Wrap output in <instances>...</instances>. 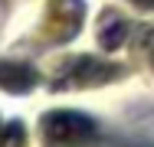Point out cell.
I'll list each match as a JSON object with an SVG mask.
<instances>
[{
  "mask_svg": "<svg viewBox=\"0 0 154 147\" xmlns=\"http://www.w3.org/2000/svg\"><path fill=\"white\" fill-rule=\"evenodd\" d=\"M43 131L53 144H75V141L92 134V121L75 115V111H53L43 121Z\"/></svg>",
  "mask_w": 154,
  "mask_h": 147,
  "instance_id": "6da1fadb",
  "label": "cell"
},
{
  "mask_svg": "<svg viewBox=\"0 0 154 147\" xmlns=\"http://www.w3.org/2000/svg\"><path fill=\"white\" fill-rule=\"evenodd\" d=\"M36 82V72H33L30 65H23V62H3L0 65V85L3 88H20V92H26V88Z\"/></svg>",
  "mask_w": 154,
  "mask_h": 147,
  "instance_id": "7a4b0ae2",
  "label": "cell"
},
{
  "mask_svg": "<svg viewBox=\"0 0 154 147\" xmlns=\"http://www.w3.org/2000/svg\"><path fill=\"white\" fill-rule=\"evenodd\" d=\"M0 147H23V128L20 124H7L0 131Z\"/></svg>",
  "mask_w": 154,
  "mask_h": 147,
  "instance_id": "3957f363",
  "label": "cell"
},
{
  "mask_svg": "<svg viewBox=\"0 0 154 147\" xmlns=\"http://www.w3.org/2000/svg\"><path fill=\"white\" fill-rule=\"evenodd\" d=\"M138 3H154V0H138Z\"/></svg>",
  "mask_w": 154,
  "mask_h": 147,
  "instance_id": "277c9868",
  "label": "cell"
}]
</instances>
